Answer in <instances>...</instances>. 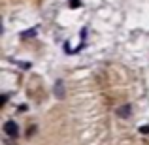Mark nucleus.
<instances>
[{
    "label": "nucleus",
    "mask_w": 149,
    "mask_h": 145,
    "mask_svg": "<svg viewBox=\"0 0 149 145\" xmlns=\"http://www.w3.org/2000/svg\"><path fill=\"white\" fill-rule=\"evenodd\" d=\"M4 132H6V136H10V138H17L19 136V126L15 121H6L4 123Z\"/></svg>",
    "instance_id": "obj_1"
},
{
    "label": "nucleus",
    "mask_w": 149,
    "mask_h": 145,
    "mask_svg": "<svg viewBox=\"0 0 149 145\" xmlns=\"http://www.w3.org/2000/svg\"><path fill=\"white\" fill-rule=\"evenodd\" d=\"M130 113H132V108H130L128 104L119 105V108H117V115L123 117V119H128V117H130Z\"/></svg>",
    "instance_id": "obj_2"
},
{
    "label": "nucleus",
    "mask_w": 149,
    "mask_h": 145,
    "mask_svg": "<svg viewBox=\"0 0 149 145\" xmlns=\"http://www.w3.org/2000/svg\"><path fill=\"white\" fill-rule=\"evenodd\" d=\"M55 96L64 98V85H62V81H57V83H55Z\"/></svg>",
    "instance_id": "obj_3"
},
{
    "label": "nucleus",
    "mask_w": 149,
    "mask_h": 145,
    "mask_svg": "<svg viewBox=\"0 0 149 145\" xmlns=\"http://www.w3.org/2000/svg\"><path fill=\"white\" fill-rule=\"evenodd\" d=\"M36 34V28H32V30H26V32H23L21 34V38H29V36H34Z\"/></svg>",
    "instance_id": "obj_4"
},
{
    "label": "nucleus",
    "mask_w": 149,
    "mask_h": 145,
    "mask_svg": "<svg viewBox=\"0 0 149 145\" xmlns=\"http://www.w3.org/2000/svg\"><path fill=\"white\" fill-rule=\"evenodd\" d=\"M140 132H142V134H149V124H146V126H140Z\"/></svg>",
    "instance_id": "obj_5"
},
{
    "label": "nucleus",
    "mask_w": 149,
    "mask_h": 145,
    "mask_svg": "<svg viewBox=\"0 0 149 145\" xmlns=\"http://www.w3.org/2000/svg\"><path fill=\"white\" fill-rule=\"evenodd\" d=\"M79 6V0H70V8H76Z\"/></svg>",
    "instance_id": "obj_6"
}]
</instances>
